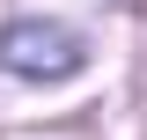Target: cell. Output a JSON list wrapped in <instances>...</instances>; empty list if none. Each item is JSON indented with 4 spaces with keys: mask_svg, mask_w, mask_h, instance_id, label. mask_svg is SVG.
Returning a JSON list of instances; mask_svg holds the SVG:
<instances>
[{
    "mask_svg": "<svg viewBox=\"0 0 147 140\" xmlns=\"http://www.w3.org/2000/svg\"><path fill=\"white\" fill-rule=\"evenodd\" d=\"M0 67L22 81H66L81 74V37L66 22H7L0 30Z\"/></svg>",
    "mask_w": 147,
    "mask_h": 140,
    "instance_id": "6da1fadb",
    "label": "cell"
}]
</instances>
